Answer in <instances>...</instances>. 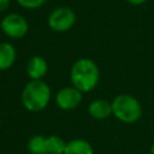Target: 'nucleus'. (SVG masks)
<instances>
[{
  "instance_id": "f257e3e1",
  "label": "nucleus",
  "mask_w": 154,
  "mask_h": 154,
  "mask_svg": "<svg viewBox=\"0 0 154 154\" xmlns=\"http://www.w3.org/2000/svg\"><path fill=\"white\" fill-rule=\"evenodd\" d=\"M70 79L75 88L82 93H88L93 90L100 81L99 66L89 58H79L71 66Z\"/></svg>"
},
{
  "instance_id": "f03ea898",
  "label": "nucleus",
  "mask_w": 154,
  "mask_h": 154,
  "mask_svg": "<svg viewBox=\"0 0 154 154\" xmlns=\"http://www.w3.org/2000/svg\"><path fill=\"white\" fill-rule=\"evenodd\" d=\"M52 97V90L43 79L31 81L26 83L22 90L20 101L23 107L29 112H40L45 109Z\"/></svg>"
},
{
  "instance_id": "7ed1b4c3",
  "label": "nucleus",
  "mask_w": 154,
  "mask_h": 154,
  "mask_svg": "<svg viewBox=\"0 0 154 154\" xmlns=\"http://www.w3.org/2000/svg\"><path fill=\"white\" fill-rule=\"evenodd\" d=\"M112 116L126 124L136 123L142 116V106L135 96L120 94L112 101Z\"/></svg>"
},
{
  "instance_id": "20e7f679",
  "label": "nucleus",
  "mask_w": 154,
  "mask_h": 154,
  "mask_svg": "<svg viewBox=\"0 0 154 154\" xmlns=\"http://www.w3.org/2000/svg\"><path fill=\"white\" fill-rule=\"evenodd\" d=\"M76 13L72 8L66 6H60L54 8L47 18V25L51 30L55 32L69 31L76 23Z\"/></svg>"
},
{
  "instance_id": "39448f33",
  "label": "nucleus",
  "mask_w": 154,
  "mask_h": 154,
  "mask_svg": "<svg viewBox=\"0 0 154 154\" xmlns=\"http://www.w3.org/2000/svg\"><path fill=\"white\" fill-rule=\"evenodd\" d=\"M1 31L14 40L22 38L28 34L29 30V23L26 18L19 13H7L0 22Z\"/></svg>"
},
{
  "instance_id": "423d86ee",
  "label": "nucleus",
  "mask_w": 154,
  "mask_h": 154,
  "mask_svg": "<svg viewBox=\"0 0 154 154\" xmlns=\"http://www.w3.org/2000/svg\"><path fill=\"white\" fill-rule=\"evenodd\" d=\"M82 91L71 87H64L59 89L55 94V103L63 111H71L79 106L82 102Z\"/></svg>"
},
{
  "instance_id": "0eeeda50",
  "label": "nucleus",
  "mask_w": 154,
  "mask_h": 154,
  "mask_svg": "<svg viewBox=\"0 0 154 154\" xmlns=\"http://www.w3.org/2000/svg\"><path fill=\"white\" fill-rule=\"evenodd\" d=\"M25 70H26L28 77L31 81L42 79L48 71L47 60L41 55H34L28 60Z\"/></svg>"
},
{
  "instance_id": "6e6552de",
  "label": "nucleus",
  "mask_w": 154,
  "mask_h": 154,
  "mask_svg": "<svg viewBox=\"0 0 154 154\" xmlns=\"http://www.w3.org/2000/svg\"><path fill=\"white\" fill-rule=\"evenodd\" d=\"M88 113L91 118L97 120L107 119L109 116H112V102L105 99L94 100L88 106Z\"/></svg>"
},
{
  "instance_id": "1a4fd4ad",
  "label": "nucleus",
  "mask_w": 154,
  "mask_h": 154,
  "mask_svg": "<svg viewBox=\"0 0 154 154\" xmlns=\"http://www.w3.org/2000/svg\"><path fill=\"white\" fill-rule=\"evenodd\" d=\"M17 59V51L10 42H0V71H6L13 66Z\"/></svg>"
},
{
  "instance_id": "9d476101",
  "label": "nucleus",
  "mask_w": 154,
  "mask_h": 154,
  "mask_svg": "<svg viewBox=\"0 0 154 154\" xmlns=\"http://www.w3.org/2000/svg\"><path fill=\"white\" fill-rule=\"evenodd\" d=\"M64 154H94V149L87 140L73 138L66 142Z\"/></svg>"
},
{
  "instance_id": "9b49d317",
  "label": "nucleus",
  "mask_w": 154,
  "mask_h": 154,
  "mask_svg": "<svg viewBox=\"0 0 154 154\" xmlns=\"http://www.w3.org/2000/svg\"><path fill=\"white\" fill-rule=\"evenodd\" d=\"M28 150L30 154H47V143L46 136L43 135H34L28 140Z\"/></svg>"
},
{
  "instance_id": "f8f14e48",
  "label": "nucleus",
  "mask_w": 154,
  "mask_h": 154,
  "mask_svg": "<svg viewBox=\"0 0 154 154\" xmlns=\"http://www.w3.org/2000/svg\"><path fill=\"white\" fill-rule=\"evenodd\" d=\"M46 143H47V154H64L66 142L63 137L58 135L46 136Z\"/></svg>"
},
{
  "instance_id": "ddd939ff",
  "label": "nucleus",
  "mask_w": 154,
  "mask_h": 154,
  "mask_svg": "<svg viewBox=\"0 0 154 154\" xmlns=\"http://www.w3.org/2000/svg\"><path fill=\"white\" fill-rule=\"evenodd\" d=\"M17 4L25 10H37L42 7L47 0H16Z\"/></svg>"
},
{
  "instance_id": "4468645a",
  "label": "nucleus",
  "mask_w": 154,
  "mask_h": 154,
  "mask_svg": "<svg viewBox=\"0 0 154 154\" xmlns=\"http://www.w3.org/2000/svg\"><path fill=\"white\" fill-rule=\"evenodd\" d=\"M10 5H11V0H0V13L8 10Z\"/></svg>"
},
{
  "instance_id": "2eb2a0df",
  "label": "nucleus",
  "mask_w": 154,
  "mask_h": 154,
  "mask_svg": "<svg viewBox=\"0 0 154 154\" xmlns=\"http://www.w3.org/2000/svg\"><path fill=\"white\" fill-rule=\"evenodd\" d=\"M130 5H134V6H140V5H143L146 4L148 0H126Z\"/></svg>"
},
{
  "instance_id": "dca6fc26",
  "label": "nucleus",
  "mask_w": 154,
  "mask_h": 154,
  "mask_svg": "<svg viewBox=\"0 0 154 154\" xmlns=\"http://www.w3.org/2000/svg\"><path fill=\"white\" fill-rule=\"evenodd\" d=\"M149 154H154V143L150 146V148H149Z\"/></svg>"
}]
</instances>
